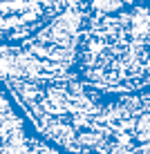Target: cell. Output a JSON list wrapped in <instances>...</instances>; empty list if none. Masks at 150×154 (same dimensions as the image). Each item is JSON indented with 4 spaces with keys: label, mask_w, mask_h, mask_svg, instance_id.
<instances>
[{
    "label": "cell",
    "mask_w": 150,
    "mask_h": 154,
    "mask_svg": "<svg viewBox=\"0 0 150 154\" xmlns=\"http://www.w3.org/2000/svg\"><path fill=\"white\" fill-rule=\"evenodd\" d=\"M65 7L67 2H0V45L29 40Z\"/></svg>",
    "instance_id": "277c9868"
},
{
    "label": "cell",
    "mask_w": 150,
    "mask_h": 154,
    "mask_svg": "<svg viewBox=\"0 0 150 154\" xmlns=\"http://www.w3.org/2000/svg\"><path fill=\"white\" fill-rule=\"evenodd\" d=\"M85 11L88 2H67L29 40L0 45V83L45 85L72 78Z\"/></svg>",
    "instance_id": "7a4b0ae2"
},
{
    "label": "cell",
    "mask_w": 150,
    "mask_h": 154,
    "mask_svg": "<svg viewBox=\"0 0 150 154\" xmlns=\"http://www.w3.org/2000/svg\"><path fill=\"white\" fill-rule=\"evenodd\" d=\"M0 154H58L38 136L27 114L0 83Z\"/></svg>",
    "instance_id": "3957f363"
},
{
    "label": "cell",
    "mask_w": 150,
    "mask_h": 154,
    "mask_svg": "<svg viewBox=\"0 0 150 154\" xmlns=\"http://www.w3.org/2000/svg\"><path fill=\"white\" fill-rule=\"evenodd\" d=\"M74 78L112 96L150 89V2H88Z\"/></svg>",
    "instance_id": "6da1fadb"
}]
</instances>
